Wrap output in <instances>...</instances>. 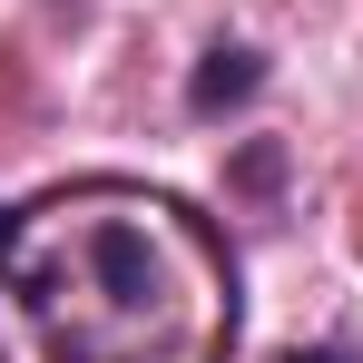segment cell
<instances>
[{"label": "cell", "mask_w": 363, "mask_h": 363, "mask_svg": "<svg viewBox=\"0 0 363 363\" xmlns=\"http://www.w3.org/2000/svg\"><path fill=\"white\" fill-rule=\"evenodd\" d=\"M236 344V275L167 196L89 186L0 245L10 363H216Z\"/></svg>", "instance_id": "obj_1"}, {"label": "cell", "mask_w": 363, "mask_h": 363, "mask_svg": "<svg viewBox=\"0 0 363 363\" xmlns=\"http://www.w3.org/2000/svg\"><path fill=\"white\" fill-rule=\"evenodd\" d=\"M255 89H265V60H255L245 40H216V50L196 60V79H186V108H196V118H226V108H245Z\"/></svg>", "instance_id": "obj_2"}, {"label": "cell", "mask_w": 363, "mask_h": 363, "mask_svg": "<svg viewBox=\"0 0 363 363\" xmlns=\"http://www.w3.org/2000/svg\"><path fill=\"white\" fill-rule=\"evenodd\" d=\"M275 363H344V354H324V344H295V354H275Z\"/></svg>", "instance_id": "obj_3"}]
</instances>
